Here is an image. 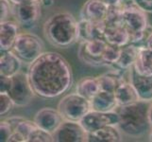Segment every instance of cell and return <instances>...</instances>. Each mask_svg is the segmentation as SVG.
Wrapping results in <instances>:
<instances>
[{
	"label": "cell",
	"mask_w": 152,
	"mask_h": 142,
	"mask_svg": "<svg viewBox=\"0 0 152 142\" xmlns=\"http://www.w3.org/2000/svg\"><path fill=\"white\" fill-rule=\"evenodd\" d=\"M14 129L6 119H2L0 123V141L8 142L10 136L13 133Z\"/></svg>",
	"instance_id": "30"
},
{
	"label": "cell",
	"mask_w": 152,
	"mask_h": 142,
	"mask_svg": "<svg viewBox=\"0 0 152 142\" xmlns=\"http://www.w3.org/2000/svg\"><path fill=\"white\" fill-rule=\"evenodd\" d=\"M148 138H149L150 141H152V129H151V131H150V133L148 134Z\"/></svg>",
	"instance_id": "41"
},
{
	"label": "cell",
	"mask_w": 152,
	"mask_h": 142,
	"mask_svg": "<svg viewBox=\"0 0 152 142\" xmlns=\"http://www.w3.org/2000/svg\"><path fill=\"white\" fill-rule=\"evenodd\" d=\"M114 95L119 106H124V105H128L139 101L137 93L129 81L121 83L115 90Z\"/></svg>",
	"instance_id": "24"
},
{
	"label": "cell",
	"mask_w": 152,
	"mask_h": 142,
	"mask_svg": "<svg viewBox=\"0 0 152 142\" xmlns=\"http://www.w3.org/2000/svg\"><path fill=\"white\" fill-rule=\"evenodd\" d=\"M19 33V24L15 20L8 19L1 21V24H0V49L1 51L12 50Z\"/></svg>",
	"instance_id": "15"
},
{
	"label": "cell",
	"mask_w": 152,
	"mask_h": 142,
	"mask_svg": "<svg viewBox=\"0 0 152 142\" xmlns=\"http://www.w3.org/2000/svg\"><path fill=\"white\" fill-rule=\"evenodd\" d=\"M148 14L136 6L132 0H125L123 4V22L130 33L148 30L150 26Z\"/></svg>",
	"instance_id": "7"
},
{
	"label": "cell",
	"mask_w": 152,
	"mask_h": 142,
	"mask_svg": "<svg viewBox=\"0 0 152 142\" xmlns=\"http://www.w3.org/2000/svg\"><path fill=\"white\" fill-rule=\"evenodd\" d=\"M109 6L102 0H88L80 10V19L91 22L105 21Z\"/></svg>",
	"instance_id": "14"
},
{
	"label": "cell",
	"mask_w": 152,
	"mask_h": 142,
	"mask_svg": "<svg viewBox=\"0 0 152 142\" xmlns=\"http://www.w3.org/2000/svg\"><path fill=\"white\" fill-rule=\"evenodd\" d=\"M91 110L98 112H113L119 107L118 102L113 92L100 90L92 99Z\"/></svg>",
	"instance_id": "17"
},
{
	"label": "cell",
	"mask_w": 152,
	"mask_h": 142,
	"mask_svg": "<svg viewBox=\"0 0 152 142\" xmlns=\"http://www.w3.org/2000/svg\"><path fill=\"white\" fill-rule=\"evenodd\" d=\"M132 2L146 13H152V0H132Z\"/></svg>",
	"instance_id": "33"
},
{
	"label": "cell",
	"mask_w": 152,
	"mask_h": 142,
	"mask_svg": "<svg viewBox=\"0 0 152 142\" xmlns=\"http://www.w3.org/2000/svg\"><path fill=\"white\" fill-rule=\"evenodd\" d=\"M101 90L97 77H84L76 85V92L88 99H92Z\"/></svg>",
	"instance_id": "23"
},
{
	"label": "cell",
	"mask_w": 152,
	"mask_h": 142,
	"mask_svg": "<svg viewBox=\"0 0 152 142\" xmlns=\"http://www.w3.org/2000/svg\"><path fill=\"white\" fill-rule=\"evenodd\" d=\"M129 82L135 89L139 101L152 102V76H142L132 67L129 70Z\"/></svg>",
	"instance_id": "13"
},
{
	"label": "cell",
	"mask_w": 152,
	"mask_h": 142,
	"mask_svg": "<svg viewBox=\"0 0 152 142\" xmlns=\"http://www.w3.org/2000/svg\"><path fill=\"white\" fill-rule=\"evenodd\" d=\"M148 119H149L150 125L152 127V102H150L149 108H148Z\"/></svg>",
	"instance_id": "40"
},
{
	"label": "cell",
	"mask_w": 152,
	"mask_h": 142,
	"mask_svg": "<svg viewBox=\"0 0 152 142\" xmlns=\"http://www.w3.org/2000/svg\"><path fill=\"white\" fill-rule=\"evenodd\" d=\"M8 95L17 107L27 106L32 102L37 95L31 85L28 73L20 71L12 76V85Z\"/></svg>",
	"instance_id": "6"
},
{
	"label": "cell",
	"mask_w": 152,
	"mask_h": 142,
	"mask_svg": "<svg viewBox=\"0 0 152 142\" xmlns=\"http://www.w3.org/2000/svg\"><path fill=\"white\" fill-rule=\"evenodd\" d=\"M105 23L107 26L120 25L123 22V5L116 7H109L107 16L105 19Z\"/></svg>",
	"instance_id": "26"
},
{
	"label": "cell",
	"mask_w": 152,
	"mask_h": 142,
	"mask_svg": "<svg viewBox=\"0 0 152 142\" xmlns=\"http://www.w3.org/2000/svg\"><path fill=\"white\" fill-rule=\"evenodd\" d=\"M150 102H135L117 108L119 115L118 128L123 135L132 138H140L149 134L152 129L148 119Z\"/></svg>",
	"instance_id": "2"
},
{
	"label": "cell",
	"mask_w": 152,
	"mask_h": 142,
	"mask_svg": "<svg viewBox=\"0 0 152 142\" xmlns=\"http://www.w3.org/2000/svg\"><path fill=\"white\" fill-rule=\"evenodd\" d=\"M13 5H17L21 3H26V2H40L41 0H10Z\"/></svg>",
	"instance_id": "38"
},
{
	"label": "cell",
	"mask_w": 152,
	"mask_h": 142,
	"mask_svg": "<svg viewBox=\"0 0 152 142\" xmlns=\"http://www.w3.org/2000/svg\"><path fill=\"white\" fill-rule=\"evenodd\" d=\"M139 52V46L129 44L121 47V53L118 62L112 67L121 71H129L134 65Z\"/></svg>",
	"instance_id": "19"
},
{
	"label": "cell",
	"mask_w": 152,
	"mask_h": 142,
	"mask_svg": "<svg viewBox=\"0 0 152 142\" xmlns=\"http://www.w3.org/2000/svg\"><path fill=\"white\" fill-rule=\"evenodd\" d=\"M145 46L148 47V49H150L152 51V31L149 33V35L148 36V38H146V41L145 43Z\"/></svg>",
	"instance_id": "37"
},
{
	"label": "cell",
	"mask_w": 152,
	"mask_h": 142,
	"mask_svg": "<svg viewBox=\"0 0 152 142\" xmlns=\"http://www.w3.org/2000/svg\"><path fill=\"white\" fill-rule=\"evenodd\" d=\"M41 4L43 7H51L54 4V0H41Z\"/></svg>",
	"instance_id": "39"
},
{
	"label": "cell",
	"mask_w": 152,
	"mask_h": 142,
	"mask_svg": "<svg viewBox=\"0 0 152 142\" xmlns=\"http://www.w3.org/2000/svg\"><path fill=\"white\" fill-rule=\"evenodd\" d=\"M44 43L39 36L31 32H20L12 50L23 63L30 65L44 53Z\"/></svg>",
	"instance_id": "4"
},
{
	"label": "cell",
	"mask_w": 152,
	"mask_h": 142,
	"mask_svg": "<svg viewBox=\"0 0 152 142\" xmlns=\"http://www.w3.org/2000/svg\"><path fill=\"white\" fill-rule=\"evenodd\" d=\"M54 141L53 135L46 131L36 127L28 138V142H52Z\"/></svg>",
	"instance_id": "27"
},
{
	"label": "cell",
	"mask_w": 152,
	"mask_h": 142,
	"mask_svg": "<svg viewBox=\"0 0 152 142\" xmlns=\"http://www.w3.org/2000/svg\"><path fill=\"white\" fill-rule=\"evenodd\" d=\"M102 1L104 3H106L109 7H116V6H122L125 0H102Z\"/></svg>",
	"instance_id": "36"
},
{
	"label": "cell",
	"mask_w": 152,
	"mask_h": 142,
	"mask_svg": "<svg viewBox=\"0 0 152 142\" xmlns=\"http://www.w3.org/2000/svg\"><path fill=\"white\" fill-rule=\"evenodd\" d=\"M8 142H27V138L17 131H13V133L10 136Z\"/></svg>",
	"instance_id": "34"
},
{
	"label": "cell",
	"mask_w": 152,
	"mask_h": 142,
	"mask_svg": "<svg viewBox=\"0 0 152 142\" xmlns=\"http://www.w3.org/2000/svg\"><path fill=\"white\" fill-rule=\"evenodd\" d=\"M120 53H121V47L108 44L102 54V59L105 63V65H114L119 60Z\"/></svg>",
	"instance_id": "25"
},
{
	"label": "cell",
	"mask_w": 152,
	"mask_h": 142,
	"mask_svg": "<svg viewBox=\"0 0 152 142\" xmlns=\"http://www.w3.org/2000/svg\"><path fill=\"white\" fill-rule=\"evenodd\" d=\"M123 134L118 126L109 125L94 133L88 134V141L91 142H119L122 141Z\"/></svg>",
	"instance_id": "20"
},
{
	"label": "cell",
	"mask_w": 152,
	"mask_h": 142,
	"mask_svg": "<svg viewBox=\"0 0 152 142\" xmlns=\"http://www.w3.org/2000/svg\"><path fill=\"white\" fill-rule=\"evenodd\" d=\"M44 34L52 46L65 49L78 41V22L69 13H57L45 22Z\"/></svg>",
	"instance_id": "3"
},
{
	"label": "cell",
	"mask_w": 152,
	"mask_h": 142,
	"mask_svg": "<svg viewBox=\"0 0 152 142\" xmlns=\"http://www.w3.org/2000/svg\"><path fill=\"white\" fill-rule=\"evenodd\" d=\"M28 73L34 92L41 98L60 97L73 85L72 67L58 52H44L30 64Z\"/></svg>",
	"instance_id": "1"
},
{
	"label": "cell",
	"mask_w": 152,
	"mask_h": 142,
	"mask_svg": "<svg viewBox=\"0 0 152 142\" xmlns=\"http://www.w3.org/2000/svg\"><path fill=\"white\" fill-rule=\"evenodd\" d=\"M108 43L104 39H92L80 42L77 50V56L83 63L92 66H102L105 63L102 59V54Z\"/></svg>",
	"instance_id": "8"
},
{
	"label": "cell",
	"mask_w": 152,
	"mask_h": 142,
	"mask_svg": "<svg viewBox=\"0 0 152 142\" xmlns=\"http://www.w3.org/2000/svg\"><path fill=\"white\" fill-rule=\"evenodd\" d=\"M33 120L39 128L53 135L64 119L58 109L45 107L35 114Z\"/></svg>",
	"instance_id": "12"
},
{
	"label": "cell",
	"mask_w": 152,
	"mask_h": 142,
	"mask_svg": "<svg viewBox=\"0 0 152 142\" xmlns=\"http://www.w3.org/2000/svg\"><path fill=\"white\" fill-rule=\"evenodd\" d=\"M15 106L12 99L8 94H0V116L5 117Z\"/></svg>",
	"instance_id": "29"
},
{
	"label": "cell",
	"mask_w": 152,
	"mask_h": 142,
	"mask_svg": "<svg viewBox=\"0 0 152 142\" xmlns=\"http://www.w3.org/2000/svg\"><path fill=\"white\" fill-rule=\"evenodd\" d=\"M80 123L87 134H90L109 125L118 126L119 115L117 111L98 112L91 110L80 120Z\"/></svg>",
	"instance_id": "9"
},
{
	"label": "cell",
	"mask_w": 152,
	"mask_h": 142,
	"mask_svg": "<svg viewBox=\"0 0 152 142\" xmlns=\"http://www.w3.org/2000/svg\"><path fill=\"white\" fill-rule=\"evenodd\" d=\"M104 40L110 45L123 47L130 44V32L124 24L112 26L106 25Z\"/></svg>",
	"instance_id": "16"
},
{
	"label": "cell",
	"mask_w": 152,
	"mask_h": 142,
	"mask_svg": "<svg viewBox=\"0 0 152 142\" xmlns=\"http://www.w3.org/2000/svg\"><path fill=\"white\" fill-rule=\"evenodd\" d=\"M56 142H85L88 141V134L80 121L64 120V122L53 134Z\"/></svg>",
	"instance_id": "11"
},
{
	"label": "cell",
	"mask_w": 152,
	"mask_h": 142,
	"mask_svg": "<svg viewBox=\"0 0 152 142\" xmlns=\"http://www.w3.org/2000/svg\"><path fill=\"white\" fill-rule=\"evenodd\" d=\"M132 68L142 76H152V51L145 45L139 46L138 56Z\"/></svg>",
	"instance_id": "21"
},
{
	"label": "cell",
	"mask_w": 152,
	"mask_h": 142,
	"mask_svg": "<svg viewBox=\"0 0 152 142\" xmlns=\"http://www.w3.org/2000/svg\"><path fill=\"white\" fill-rule=\"evenodd\" d=\"M12 85V77L0 75V94H8Z\"/></svg>",
	"instance_id": "32"
},
{
	"label": "cell",
	"mask_w": 152,
	"mask_h": 142,
	"mask_svg": "<svg viewBox=\"0 0 152 142\" xmlns=\"http://www.w3.org/2000/svg\"><path fill=\"white\" fill-rule=\"evenodd\" d=\"M22 61L12 50L1 51L0 57V75L12 77L21 71Z\"/></svg>",
	"instance_id": "18"
},
{
	"label": "cell",
	"mask_w": 152,
	"mask_h": 142,
	"mask_svg": "<svg viewBox=\"0 0 152 142\" xmlns=\"http://www.w3.org/2000/svg\"><path fill=\"white\" fill-rule=\"evenodd\" d=\"M36 127H37V125L35 124L34 120H28L25 118L15 127L14 131H17L20 134H22L25 138H27V142H28V138L29 134L32 132Z\"/></svg>",
	"instance_id": "28"
},
{
	"label": "cell",
	"mask_w": 152,
	"mask_h": 142,
	"mask_svg": "<svg viewBox=\"0 0 152 142\" xmlns=\"http://www.w3.org/2000/svg\"><path fill=\"white\" fill-rule=\"evenodd\" d=\"M7 120V121L12 126V128L15 129V127L22 121V120L25 119V118L23 117H20V116H12V117H10V118H5Z\"/></svg>",
	"instance_id": "35"
},
{
	"label": "cell",
	"mask_w": 152,
	"mask_h": 142,
	"mask_svg": "<svg viewBox=\"0 0 152 142\" xmlns=\"http://www.w3.org/2000/svg\"><path fill=\"white\" fill-rule=\"evenodd\" d=\"M41 2H26L13 5L12 15L14 20L24 28L32 27L41 17Z\"/></svg>",
	"instance_id": "10"
},
{
	"label": "cell",
	"mask_w": 152,
	"mask_h": 142,
	"mask_svg": "<svg viewBox=\"0 0 152 142\" xmlns=\"http://www.w3.org/2000/svg\"><path fill=\"white\" fill-rule=\"evenodd\" d=\"M57 109L64 120L80 121L91 111V102L90 99L82 97L77 92L70 93L61 99Z\"/></svg>",
	"instance_id": "5"
},
{
	"label": "cell",
	"mask_w": 152,
	"mask_h": 142,
	"mask_svg": "<svg viewBox=\"0 0 152 142\" xmlns=\"http://www.w3.org/2000/svg\"><path fill=\"white\" fill-rule=\"evenodd\" d=\"M123 72L124 71L117 70L113 68V70L98 76L97 79L99 81V83H100L101 90L114 93L121 83H123L126 81H129L125 79Z\"/></svg>",
	"instance_id": "22"
},
{
	"label": "cell",
	"mask_w": 152,
	"mask_h": 142,
	"mask_svg": "<svg viewBox=\"0 0 152 142\" xmlns=\"http://www.w3.org/2000/svg\"><path fill=\"white\" fill-rule=\"evenodd\" d=\"M0 6H1L0 19H1V21L8 20L10 14H12L13 4L10 0H0Z\"/></svg>",
	"instance_id": "31"
}]
</instances>
